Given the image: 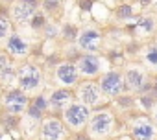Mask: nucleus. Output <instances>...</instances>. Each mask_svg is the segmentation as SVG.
Returning <instances> with one entry per match:
<instances>
[{
    "instance_id": "nucleus-1",
    "label": "nucleus",
    "mask_w": 157,
    "mask_h": 140,
    "mask_svg": "<svg viewBox=\"0 0 157 140\" xmlns=\"http://www.w3.org/2000/svg\"><path fill=\"white\" fill-rule=\"evenodd\" d=\"M122 74H124L128 92H131L135 96L150 92L155 83V74H151L142 63H126Z\"/></svg>"
},
{
    "instance_id": "nucleus-2",
    "label": "nucleus",
    "mask_w": 157,
    "mask_h": 140,
    "mask_svg": "<svg viewBox=\"0 0 157 140\" xmlns=\"http://www.w3.org/2000/svg\"><path fill=\"white\" fill-rule=\"evenodd\" d=\"M17 87L30 96L39 94L44 87V70L32 61L22 63L17 66Z\"/></svg>"
},
{
    "instance_id": "nucleus-3",
    "label": "nucleus",
    "mask_w": 157,
    "mask_h": 140,
    "mask_svg": "<svg viewBox=\"0 0 157 140\" xmlns=\"http://www.w3.org/2000/svg\"><path fill=\"white\" fill-rule=\"evenodd\" d=\"M115 127H117V114L107 105L94 109L87 123V131L93 138H107L115 131Z\"/></svg>"
},
{
    "instance_id": "nucleus-4",
    "label": "nucleus",
    "mask_w": 157,
    "mask_h": 140,
    "mask_svg": "<svg viewBox=\"0 0 157 140\" xmlns=\"http://www.w3.org/2000/svg\"><path fill=\"white\" fill-rule=\"evenodd\" d=\"M76 66H78V72H80L82 79H98L105 70L111 68L105 55L89 53V52H82V55L76 61Z\"/></svg>"
},
{
    "instance_id": "nucleus-5",
    "label": "nucleus",
    "mask_w": 157,
    "mask_h": 140,
    "mask_svg": "<svg viewBox=\"0 0 157 140\" xmlns=\"http://www.w3.org/2000/svg\"><path fill=\"white\" fill-rule=\"evenodd\" d=\"M91 114H93V109L89 105H85L82 101H72L61 112V118H63V122H65V125L68 127L70 133H78V131L87 129Z\"/></svg>"
},
{
    "instance_id": "nucleus-6",
    "label": "nucleus",
    "mask_w": 157,
    "mask_h": 140,
    "mask_svg": "<svg viewBox=\"0 0 157 140\" xmlns=\"http://www.w3.org/2000/svg\"><path fill=\"white\" fill-rule=\"evenodd\" d=\"M74 96H76V101H82L91 109H98L105 105V100H107L98 85V79H82L74 87Z\"/></svg>"
},
{
    "instance_id": "nucleus-7",
    "label": "nucleus",
    "mask_w": 157,
    "mask_h": 140,
    "mask_svg": "<svg viewBox=\"0 0 157 140\" xmlns=\"http://www.w3.org/2000/svg\"><path fill=\"white\" fill-rule=\"evenodd\" d=\"M50 112V107H48V96L44 92H39L35 96L30 98V103L24 111V116L21 118V127L30 123V131H33L35 127L41 125V122L44 120V116Z\"/></svg>"
},
{
    "instance_id": "nucleus-8",
    "label": "nucleus",
    "mask_w": 157,
    "mask_h": 140,
    "mask_svg": "<svg viewBox=\"0 0 157 140\" xmlns=\"http://www.w3.org/2000/svg\"><path fill=\"white\" fill-rule=\"evenodd\" d=\"M30 94H26L22 89L19 87H10V89H4L2 96H0V111L4 112H10V114H17V116H22L28 103H30Z\"/></svg>"
},
{
    "instance_id": "nucleus-9",
    "label": "nucleus",
    "mask_w": 157,
    "mask_h": 140,
    "mask_svg": "<svg viewBox=\"0 0 157 140\" xmlns=\"http://www.w3.org/2000/svg\"><path fill=\"white\" fill-rule=\"evenodd\" d=\"M98 85L104 92V96L107 100H115L117 96L128 92V87H126V81H124V74L120 72L118 68H109L98 78Z\"/></svg>"
},
{
    "instance_id": "nucleus-10",
    "label": "nucleus",
    "mask_w": 157,
    "mask_h": 140,
    "mask_svg": "<svg viewBox=\"0 0 157 140\" xmlns=\"http://www.w3.org/2000/svg\"><path fill=\"white\" fill-rule=\"evenodd\" d=\"M68 133L59 114H46L39 125V140H68Z\"/></svg>"
},
{
    "instance_id": "nucleus-11",
    "label": "nucleus",
    "mask_w": 157,
    "mask_h": 140,
    "mask_svg": "<svg viewBox=\"0 0 157 140\" xmlns=\"http://www.w3.org/2000/svg\"><path fill=\"white\" fill-rule=\"evenodd\" d=\"M39 9H41V0H13V4L10 6V15L13 24L28 26V22Z\"/></svg>"
},
{
    "instance_id": "nucleus-12",
    "label": "nucleus",
    "mask_w": 157,
    "mask_h": 140,
    "mask_svg": "<svg viewBox=\"0 0 157 140\" xmlns=\"http://www.w3.org/2000/svg\"><path fill=\"white\" fill-rule=\"evenodd\" d=\"M104 41H105V35L100 28H93V26H87L83 30H80V35H78V48L82 52H89V53H100L102 46H104Z\"/></svg>"
},
{
    "instance_id": "nucleus-13",
    "label": "nucleus",
    "mask_w": 157,
    "mask_h": 140,
    "mask_svg": "<svg viewBox=\"0 0 157 140\" xmlns=\"http://www.w3.org/2000/svg\"><path fill=\"white\" fill-rule=\"evenodd\" d=\"M54 81L57 87H65V89H74L78 83L82 81V76L78 72V66L72 61H61L56 68H54Z\"/></svg>"
},
{
    "instance_id": "nucleus-14",
    "label": "nucleus",
    "mask_w": 157,
    "mask_h": 140,
    "mask_svg": "<svg viewBox=\"0 0 157 140\" xmlns=\"http://www.w3.org/2000/svg\"><path fill=\"white\" fill-rule=\"evenodd\" d=\"M4 52L11 57V59H26L32 52V44L30 39L24 37L19 31H11L10 37L4 41Z\"/></svg>"
},
{
    "instance_id": "nucleus-15",
    "label": "nucleus",
    "mask_w": 157,
    "mask_h": 140,
    "mask_svg": "<svg viewBox=\"0 0 157 140\" xmlns=\"http://www.w3.org/2000/svg\"><path fill=\"white\" fill-rule=\"evenodd\" d=\"M129 133H131L133 140H155L157 138V125L150 116L140 114L131 122Z\"/></svg>"
},
{
    "instance_id": "nucleus-16",
    "label": "nucleus",
    "mask_w": 157,
    "mask_h": 140,
    "mask_svg": "<svg viewBox=\"0 0 157 140\" xmlns=\"http://www.w3.org/2000/svg\"><path fill=\"white\" fill-rule=\"evenodd\" d=\"M76 101L74 89H65V87H56L48 92V107L52 114H59L72 103Z\"/></svg>"
},
{
    "instance_id": "nucleus-17",
    "label": "nucleus",
    "mask_w": 157,
    "mask_h": 140,
    "mask_svg": "<svg viewBox=\"0 0 157 140\" xmlns=\"http://www.w3.org/2000/svg\"><path fill=\"white\" fill-rule=\"evenodd\" d=\"M137 24V37H153L157 30V19L155 15H137L135 17Z\"/></svg>"
},
{
    "instance_id": "nucleus-18",
    "label": "nucleus",
    "mask_w": 157,
    "mask_h": 140,
    "mask_svg": "<svg viewBox=\"0 0 157 140\" xmlns=\"http://www.w3.org/2000/svg\"><path fill=\"white\" fill-rule=\"evenodd\" d=\"M140 63L150 70L151 74H157V42H148L142 46Z\"/></svg>"
},
{
    "instance_id": "nucleus-19",
    "label": "nucleus",
    "mask_w": 157,
    "mask_h": 140,
    "mask_svg": "<svg viewBox=\"0 0 157 140\" xmlns=\"http://www.w3.org/2000/svg\"><path fill=\"white\" fill-rule=\"evenodd\" d=\"M11 31H13V20L10 15V8L2 6L0 8V41H6Z\"/></svg>"
},
{
    "instance_id": "nucleus-20",
    "label": "nucleus",
    "mask_w": 157,
    "mask_h": 140,
    "mask_svg": "<svg viewBox=\"0 0 157 140\" xmlns=\"http://www.w3.org/2000/svg\"><path fill=\"white\" fill-rule=\"evenodd\" d=\"M0 85L4 89H10V87L17 85V66L13 64V61L0 70Z\"/></svg>"
},
{
    "instance_id": "nucleus-21",
    "label": "nucleus",
    "mask_w": 157,
    "mask_h": 140,
    "mask_svg": "<svg viewBox=\"0 0 157 140\" xmlns=\"http://www.w3.org/2000/svg\"><path fill=\"white\" fill-rule=\"evenodd\" d=\"M111 15H113L115 20H118V22H129V20L135 19V9H133L131 4L124 2V4H118V6L111 11Z\"/></svg>"
},
{
    "instance_id": "nucleus-22",
    "label": "nucleus",
    "mask_w": 157,
    "mask_h": 140,
    "mask_svg": "<svg viewBox=\"0 0 157 140\" xmlns=\"http://www.w3.org/2000/svg\"><path fill=\"white\" fill-rule=\"evenodd\" d=\"M0 129H4L8 133H13V131L21 129V116L0 111Z\"/></svg>"
},
{
    "instance_id": "nucleus-23",
    "label": "nucleus",
    "mask_w": 157,
    "mask_h": 140,
    "mask_svg": "<svg viewBox=\"0 0 157 140\" xmlns=\"http://www.w3.org/2000/svg\"><path fill=\"white\" fill-rule=\"evenodd\" d=\"M59 35H61V39H63L65 42H68V44H76L78 35H80V28H78L76 24H72V22H67V24L61 26Z\"/></svg>"
},
{
    "instance_id": "nucleus-24",
    "label": "nucleus",
    "mask_w": 157,
    "mask_h": 140,
    "mask_svg": "<svg viewBox=\"0 0 157 140\" xmlns=\"http://www.w3.org/2000/svg\"><path fill=\"white\" fill-rule=\"evenodd\" d=\"M105 59L109 61V64H111L113 68L124 66V64L128 63V55H126V52L120 50V48H113V50H109V52L105 53Z\"/></svg>"
},
{
    "instance_id": "nucleus-25",
    "label": "nucleus",
    "mask_w": 157,
    "mask_h": 140,
    "mask_svg": "<svg viewBox=\"0 0 157 140\" xmlns=\"http://www.w3.org/2000/svg\"><path fill=\"white\" fill-rule=\"evenodd\" d=\"M113 103H115L118 109L128 111V109H133V107L137 105V96H135V94H131V92H124V94L117 96V98L113 100Z\"/></svg>"
},
{
    "instance_id": "nucleus-26",
    "label": "nucleus",
    "mask_w": 157,
    "mask_h": 140,
    "mask_svg": "<svg viewBox=\"0 0 157 140\" xmlns=\"http://www.w3.org/2000/svg\"><path fill=\"white\" fill-rule=\"evenodd\" d=\"M48 24V15L43 11V9H39L33 17H32V20L28 22V26H30V30L33 31V33H39V31H43V28Z\"/></svg>"
},
{
    "instance_id": "nucleus-27",
    "label": "nucleus",
    "mask_w": 157,
    "mask_h": 140,
    "mask_svg": "<svg viewBox=\"0 0 157 140\" xmlns=\"http://www.w3.org/2000/svg\"><path fill=\"white\" fill-rule=\"evenodd\" d=\"M137 105L140 107V111H144V112H151L153 107L157 105V98H155L151 92L139 94V96H137Z\"/></svg>"
},
{
    "instance_id": "nucleus-28",
    "label": "nucleus",
    "mask_w": 157,
    "mask_h": 140,
    "mask_svg": "<svg viewBox=\"0 0 157 140\" xmlns=\"http://www.w3.org/2000/svg\"><path fill=\"white\" fill-rule=\"evenodd\" d=\"M41 9L46 15H56L61 9V0H41Z\"/></svg>"
},
{
    "instance_id": "nucleus-29",
    "label": "nucleus",
    "mask_w": 157,
    "mask_h": 140,
    "mask_svg": "<svg viewBox=\"0 0 157 140\" xmlns=\"http://www.w3.org/2000/svg\"><path fill=\"white\" fill-rule=\"evenodd\" d=\"M59 31H61V28L57 26V24H54V22H48L44 28H43V37L46 39V41H54V39H57L59 37Z\"/></svg>"
},
{
    "instance_id": "nucleus-30",
    "label": "nucleus",
    "mask_w": 157,
    "mask_h": 140,
    "mask_svg": "<svg viewBox=\"0 0 157 140\" xmlns=\"http://www.w3.org/2000/svg\"><path fill=\"white\" fill-rule=\"evenodd\" d=\"M61 61H63V59H61L59 53H50V55H46V59H44V66L50 68V70H54Z\"/></svg>"
},
{
    "instance_id": "nucleus-31",
    "label": "nucleus",
    "mask_w": 157,
    "mask_h": 140,
    "mask_svg": "<svg viewBox=\"0 0 157 140\" xmlns=\"http://www.w3.org/2000/svg\"><path fill=\"white\" fill-rule=\"evenodd\" d=\"M96 4V0H78V8L82 13H91Z\"/></svg>"
},
{
    "instance_id": "nucleus-32",
    "label": "nucleus",
    "mask_w": 157,
    "mask_h": 140,
    "mask_svg": "<svg viewBox=\"0 0 157 140\" xmlns=\"http://www.w3.org/2000/svg\"><path fill=\"white\" fill-rule=\"evenodd\" d=\"M72 140H93V136L89 134V131H87V129H83V131L72 133Z\"/></svg>"
},
{
    "instance_id": "nucleus-33",
    "label": "nucleus",
    "mask_w": 157,
    "mask_h": 140,
    "mask_svg": "<svg viewBox=\"0 0 157 140\" xmlns=\"http://www.w3.org/2000/svg\"><path fill=\"white\" fill-rule=\"evenodd\" d=\"M11 61H13V59H11V57H10L6 52H0V70H2L4 66H8Z\"/></svg>"
},
{
    "instance_id": "nucleus-34",
    "label": "nucleus",
    "mask_w": 157,
    "mask_h": 140,
    "mask_svg": "<svg viewBox=\"0 0 157 140\" xmlns=\"http://www.w3.org/2000/svg\"><path fill=\"white\" fill-rule=\"evenodd\" d=\"M0 140H13L11 138V133L4 131V129H0Z\"/></svg>"
},
{
    "instance_id": "nucleus-35",
    "label": "nucleus",
    "mask_w": 157,
    "mask_h": 140,
    "mask_svg": "<svg viewBox=\"0 0 157 140\" xmlns=\"http://www.w3.org/2000/svg\"><path fill=\"white\" fill-rule=\"evenodd\" d=\"M135 2H137V4H139L140 8H150L153 0H135Z\"/></svg>"
},
{
    "instance_id": "nucleus-36",
    "label": "nucleus",
    "mask_w": 157,
    "mask_h": 140,
    "mask_svg": "<svg viewBox=\"0 0 157 140\" xmlns=\"http://www.w3.org/2000/svg\"><path fill=\"white\" fill-rule=\"evenodd\" d=\"M151 120L155 122V125H157V105L153 107V111H151Z\"/></svg>"
},
{
    "instance_id": "nucleus-37",
    "label": "nucleus",
    "mask_w": 157,
    "mask_h": 140,
    "mask_svg": "<svg viewBox=\"0 0 157 140\" xmlns=\"http://www.w3.org/2000/svg\"><path fill=\"white\" fill-rule=\"evenodd\" d=\"M0 4H2V6H11L13 0H0Z\"/></svg>"
},
{
    "instance_id": "nucleus-38",
    "label": "nucleus",
    "mask_w": 157,
    "mask_h": 140,
    "mask_svg": "<svg viewBox=\"0 0 157 140\" xmlns=\"http://www.w3.org/2000/svg\"><path fill=\"white\" fill-rule=\"evenodd\" d=\"M2 92H4V87H2V85H0V96H2Z\"/></svg>"
},
{
    "instance_id": "nucleus-39",
    "label": "nucleus",
    "mask_w": 157,
    "mask_h": 140,
    "mask_svg": "<svg viewBox=\"0 0 157 140\" xmlns=\"http://www.w3.org/2000/svg\"><path fill=\"white\" fill-rule=\"evenodd\" d=\"M155 42H157V30H155Z\"/></svg>"
},
{
    "instance_id": "nucleus-40",
    "label": "nucleus",
    "mask_w": 157,
    "mask_h": 140,
    "mask_svg": "<svg viewBox=\"0 0 157 140\" xmlns=\"http://www.w3.org/2000/svg\"><path fill=\"white\" fill-rule=\"evenodd\" d=\"M155 87H157V74H155Z\"/></svg>"
},
{
    "instance_id": "nucleus-41",
    "label": "nucleus",
    "mask_w": 157,
    "mask_h": 140,
    "mask_svg": "<svg viewBox=\"0 0 157 140\" xmlns=\"http://www.w3.org/2000/svg\"><path fill=\"white\" fill-rule=\"evenodd\" d=\"M155 13H157V4H155Z\"/></svg>"
},
{
    "instance_id": "nucleus-42",
    "label": "nucleus",
    "mask_w": 157,
    "mask_h": 140,
    "mask_svg": "<svg viewBox=\"0 0 157 140\" xmlns=\"http://www.w3.org/2000/svg\"><path fill=\"white\" fill-rule=\"evenodd\" d=\"M155 140H157V138H155Z\"/></svg>"
}]
</instances>
